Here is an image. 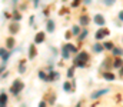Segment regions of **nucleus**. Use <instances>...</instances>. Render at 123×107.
Wrapping results in <instances>:
<instances>
[{
    "label": "nucleus",
    "mask_w": 123,
    "mask_h": 107,
    "mask_svg": "<svg viewBox=\"0 0 123 107\" xmlns=\"http://www.w3.org/2000/svg\"><path fill=\"white\" fill-rule=\"evenodd\" d=\"M87 60H89V54H87L86 51H82V53H79V54L76 56V59H74V66H76V67H85L86 63H87Z\"/></svg>",
    "instance_id": "obj_1"
},
{
    "label": "nucleus",
    "mask_w": 123,
    "mask_h": 107,
    "mask_svg": "<svg viewBox=\"0 0 123 107\" xmlns=\"http://www.w3.org/2000/svg\"><path fill=\"white\" fill-rule=\"evenodd\" d=\"M23 89H25L23 81H22L20 79H16V80H13V83H12V86H10V93H12L13 96H17Z\"/></svg>",
    "instance_id": "obj_2"
},
{
    "label": "nucleus",
    "mask_w": 123,
    "mask_h": 107,
    "mask_svg": "<svg viewBox=\"0 0 123 107\" xmlns=\"http://www.w3.org/2000/svg\"><path fill=\"white\" fill-rule=\"evenodd\" d=\"M44 39H46L44 32H39L37 34L34 36V43H36V44H40V43H43V41H44Z\"/></svg>",
    "instance_id": "obj_3"
},
{
    "label": "nucleus",
    "mask_w": 123,
    "mask_h": 107,
    "mask_svg": "<svg viewBox=\"0 0 123 107\" xmlns=\"http://www.w3.org/2000/svg\"><path fill=\"white\" fill-rule=\"evenodd\" d=\"M9 57H10V53H9V51H7L6 49H3V47H0V59H1V60H3V62L6 63Z\"/></svg>",
    "instance_id": "obj_4"
},
{
    "label": "nucleus",
    "mask_w": 123,
    "mask_h": 107,
    "mask_svg": "<svg viewBox=\"0 0 123 107\" xmlns=\"http://www.w3.org/2000/svg\"><path fill=\"white\" fill-rule=\"evenodd\" d=\"M55 27H56L55 22H53L52 19H49V20H47V23H46V30H47L49 33H53V32H55Z\"/></svg>",
    "instance_id": "obj_5"
},
{
    "label": "nucleus",
    "mask_w": 123,
    "mask_h": 107,
    "mask_svg": "<svg viewBox=\"0 0 123 107\" xmlns=\"http://www.w3.org/2000/svg\"><path fill=\"white\" fill-rule=\"evenodd\" d=\"M109 34V30L107 29H100V30H97V33H96V39L97 40H102L105 36Z\"/></svg>",
    "instance_id": "obj_6"
},
{
    "label": "nucleus",
    "mask_w": 123,
    "mask_h": 107,
    "mask_svg": "<svg viewBox=\"0 0 123 107\" xmlns=\"http://www.w3.org/2000/svg\"><path fill=\"white\" fill-rule=\"evenodd\" d=\"M60 77V74L57 73V71H50L49 74H47V81H55V80H57Z\"/></svg>",
    "instance_id": "obj_7"
},
{
    "label": "nucleus",
    "mask_w": 123,
    "mask_h": 107,
    "mask_svg": "<svg viewBox=\"0 0 123 107\" xmlns=\"http://www.w3.org/2000/svg\"><path fill=\"white\" fill-rule=\"evenodd\" d=\"M107 91H109V89H102V90H99V91H94V93H92V96H90V97H92L93 100H94V99L100 97L102 94H106Z\"/></svg>",
    "instance_id": "obj_8"
},
{
    "label": "nucleus",
    "mask_w": 123,
    "mask_h": 107,
    "mask_svg": "<svg viewBox=\"0 0 123 107\" xmlns=\"http://www.w3.org/2000/svg\"><path fill=\"white\" fill-rule=\"evenodd\" d=\"M93 20H94V23L99 24V26H103V24H105V17H103L102 14H96V16L93 17Z\"/></svg>",
    "instance_id": "obj_9"
},
{
    "label": "nucleus",
    "mask_w": 123,
    "mask_h": 107,
    "mask_svg": "<svg viewBox=\"0 0 123 107\" xmlns=\"http://www.w3.org/2000/svg\"><path fill=\"white\" fill-rule=\"evenodd\" d=\"M20 30V24H19V22H13L12 24H10V33H17Z\"/></svg>",
    "instance_id": "obj_10"
},
{
    "label": "nucleus",
    "mask_w": 123,
    "mask_h": 107,
    "mask_svg": "<svg viewBox=\"0 0 123 107\" xmlns=\"http://www.w3.org/2000/svg\"><path fill=\"white\" fill-rule=\"evenodd\" d=\"M36 54H37V51H36V44H30V47H29V59H34Z\"/></svg>",
    "instance_id": "obj_11"
},
{
    "label": "nucleus",
    "mask_w": 123,
    "mask_h": 107,
    "mask_svg": "<svg viewBox=\"0 0 123 107\" xmlns=\"http://www.w3.org/2000/svg\"><path fill=\"white\" fill-rule=\"evenodd\" d=\"M62 57H63V59H70V50L67 49L66 44H64L63 49H62Z\"/></svg>",
    "instance_id": "obj_12"
},
{
    "label": "nucleus",
    "mask_w": 123,
    "mask_h": 107,
    "mask_svg": "<svg viewBox=\"0 0 123 107\" xmlns=\"http://www.w3.org/2000/svg\"><path fill=\"white\" fill-rule=\"evenodd\" d=\"M115 77H116V76H115L113 73H107V71H106V73L103 74V79H105V80H107V81H112V80H115Z\"/></svg>",
    "instance_id": "obj_13"
},
{
    "label": "nucleus",
    "mask_w": 123,
    "mask_h": 107,
    "mask_svg": "<svg viewBox=\"0 0 123 107\" xmlns=\"http://www.w3.org/2000/svg\"><path fill=\"white\" fill-rule=\"evenodd\" d=\"M122 66H123V60L120 57H117V59L115 60V63H113V67H115V69H119V67H122Z\"/></svg>",
    "instance_id": "obj_14"
},
{
    "label": "nucleus",
    "mask_w": 123,
    "mask_h": 107,
    "mask_svg": "<svg viewBox=\"0 0 123 107\" xmlns=\"http://www.w3.org/2000/svg\"><path fill=\"white\" fill-rule=\"evenodd\" d=\"M6 43H7V44H6L7 49H13V47H14V39H13V37H9V39L6 40Z\"/></svg>",
    "instance_id": "obj_15"
},
{
    "label": "nucleus",
    "mask_w": 123,
    "mask_h": 107,
    "mask_svg": "<svg viewBox=\"0 0 123 107\" xmlns=\"http://www.w3.org/2000/svg\"><path fill=\"white\" fill-rule=\"evenodd\" d=\"M7 103V94L4 91L0 93V104H6Z\"/></svg>",
    "instance_id": "obj_16"
},
{
    "label": "nucleus",
    "mask_w": 123,
    "mask_h": 107,
    "mask_svg": "<svg viewBox=\"0 0 123 107\" xmlns=\"http://www.w3.org/2000/svg\"><path fill=\"white\" fill-rule=\"evenodd\" d=\"M103 49H105V47H103L102 44H99V43H94V44H93V50H94L96 53H100Z\"/></svg>",
    "instance_id": "obj_17"
},
{
    "label": "nucleus",
    "mask_w": 123,
    "mask_h": 107,
    "mask_svg": "<svg viewBox=\"0 0 123 107\" xmlns=\"http://www.w3.org/2000/svg\"><path fill=\"white\" fill-rule=\"evenodd\" d=\"M63 90L66 91V93H69V91H72L73 89H72V84H70V81H66L64 84H63Z\"/></svg>",
    "instance_id": "obj_18"
},
{
    "label": "nucleus",
    "mask_w": 123,
    "mask_h": 107,
    "mask_svg": "<svg viewBox=\"0 0 123 107\" xmlns=\"http://www.w3.org/2000/svg\"><path fill=\"white\" fill-rule=\"evenodd\" d=\"M25 71H26V63L25 62H20V64H19V73L23 74Z\"/></svg>",
    "instance_id": "obj_19"
},
{
    "label": "nucleus",
    "mask_w": 123,
    "mask_h": 107,
    "mask_svg": "<svg viewBox=\"0 0 123 107\" xmlns=\"http://www.w3.org/2000/svg\"><path fill=\"white\" fill-rule=\"evenodd\" d=\"M80 24H82V26L89 24V17H87V16H82V17H80Z\"/></svg>",
    "instance_id": "obj_20"
},
{
    "label": "nucleus",
    "mask_w": 123,
    "mask_h": 107,
    "mask_svg": "<svg viewBox=\"0 0 123 107\" xmlns=\"http://www.w3.org/2000/svg\"><path fill=\"white\" fill-rule=\"evenodd\" d=\"M13 19H14V22H19L22 19V16H20V13L17 10H13Z\"/></svg>",
    "instance_id": "obj_21"
},
{
    "label": "nucleus",
    "mask_w": 123,
    "mask_h": 107,
    "mask_svg": "<svg viewBox=\"0 0 123 107\" xmlns=\"http://www.w3.org/2000/svg\"><path fill=\"white\" fill-rule=\"evenodd\" d=\"M122 49H119V47H113V54L115 56H117V57H120L122 56Z\"/></svg>",
    "instance_id": "obj_22"
},
{
    "label": "nucleus",
    "mask_w": 123,
    "mask_h": 107,
    "mask_svg": "<svg viewBox=\"0 0 123 107\" xmlns=\"http://www.w3.org/2000/svg\"><path fill=\"white\" fill-rule=\"evenodd\" d=\"M39 77H40V80H43V81H47V74H46L44 71H39Z\"/></svg>",
    "instance_id": "obj_23"
},
{
    "label": "nucleus",
    "mask_w": 123,
    "mask_h": 107,
    "mask_svg": "<svg viewBox=\"0 0 123 107\" xmlns=\"http://www.w3.org/2000/svg\"><path fill=\"white\" fill-rule=\"evenodd\" d=\"M103 47H106V49H112V50H113V43H112V41H106V43H103Z\"/></svg>",
    "instance_id": "obj_24"
},
{
    "label": "nucleus",
    "mask_w": 123,
    "mask_h": 107,
    "mask_svg": "<svg viewBox=\"0 0 123 107\" xmlns=\"http://www.w3.org/2000/svg\"><path fill=\"white\" fill-rule=\"evenodd\" d=\"M66 46H67V49H69V50H70L72 53H76V47H74L73 44H70V43H67Z\"/></svg>",
    "instance_id": "obj_25"
},
{
    "label": "nucleus",
    "mask_w": 123,
    "mask_h": 107,
    "mask_svg": "<svg viewBox=\"0 0 123 107\" xmlns=\"http://www.w3.org/2000/svg\"><path fill=\"white\" fill-rule=\"evenodd\" d=\"M82 32H83V33H80V36H79V40H80V41L87 36V30H82Z\"/></svg>",
    "instance_id": "obj_26"
},
{
    "label": "nucleus",
    "mask_w": 123,
    "mask_h": 107,
    "mask_svg": "<svg viewBox=\"0 0 123 107\" xmlns=\"http://www.w3.org/2000/svg\"><path fill=\"white\" fill-rule=\"evenodd\" d=\"M79 32H80V29H79V26H74V27L72 29V34H79Z\"/></svg>",
    "instance_id": "obj_27"
},
{
    "label": "nucleus",
    "mask_w": 123,
    "mask_h": 107,
    "mask_svg": "<svg viewBox=\"0 0 123 107\" xmlns=\"http://www.w3.org/2000/svg\"><path fill=\"white\" fill-rule=\"evenodd\" d=\"M73 73H74V69H73V67H72V69H69V70H67V77H69V79H72V77H73Z\"/></svg>",
    "instance_id": "obj_28"
},
{
    "label": "nucleus",
    "mask_w": 123,
    "mask_h": 107,
    "mask_svg": "<svg viewBox=\"0 0 123 107\" xmlns=\"http://www.w3.org/2000/svg\"><path fill=\"white\" fill-rule=\"evenodd\" d=\"M55 100H56L55 94H50V96H49V103H50V104H53V103H55Z\"/></svg>",
    "instance_id": "obj_29"
},
{
    "label": "nucleus",
    "mask_w": 123,
    "mask_h": 107,
    "mask_svg": "<svg viewBox=\"0 0 123 107\" xmlns=\"http://www.w3.org/2000/svg\"><path fill=\"white\" fill-rule=\"evenodd\" d=\"M39 107H47V101H46V100H42V101L39 103Z\"/></svg>",
    "instance_id": "obj_30"
},
{
    "label": "nucleus",
    "mask_w": 123,
    "mask_h": 107,
    "mask_svg": "<svg viewBox=\"0 0 123 107\" xmlns=\"http://www.w3.org/2000/svg\"><path fill=\"white\" fill-rule=\"evenodd\" d=\"M113 1H115V0H105V4H106V6H112Z\"/></svg>",
    "instance_id": "obj_31"
},
{
    "label": "nucleus",
    "mask_w": 123,
    "mask_h": 107,
    "mask_svg": "<svg viewBox=\"0 0 123 107\" xmlns=\"http://www.w3.org/2000/svg\"><path fill=\"white\" fill-rule=\"evenodd\" d=\"M77 4H79V0H74V1H73V7H76Z\"/></svg>",
    "instance_id": "obj_32"
},
{
    "label": "nucleus",
    "mask_w": 123,
    "mask_h": 107,
    "mask_svg": "<svg viewBox=\"0 0 123 107\" xmlns=\"http://www.w3.org/2000/svg\"><path fill=\"white\" fill-rule=\"evenodd\" d=\"M119 19L123 22V11H120V13H119Z\"/></svg>",
    "instance_id": "obj_33"
},
{
    "label": "nucleus",
    "mask_w": 123,
    "mask_h": 107,
    "mask_svg": "<svg viewBox=\"0 0 123 107\" xmlns=\"http://www.w3.org/2000/svg\"><path fill=\"white\" fill-rule=\"evenodd\" d=\"M39 6V0H34V7H37Z\"/></svg>",
    "instance_id": "obj_34"
},
{
    "label": "nucleus",
    "mask_w": 123,
    "mask_h": 107,
    "mask_svg": "<svg viewBox=\"0 0 123 107\" xmlns=\"http://www.w3.org/2000/svg\"><path fill=\"white\" fill-rule=\"evenodd\" d=\"M85 3H86V4H89V3H90V0H85Z\"/></svg>",
    "instance_id": "obj_35"
},
{
    "label": "nucleus",
    "mask_w": 123,
    "mask_h": 107,
    "mask_svg": "<svg viewBox=\"0 0 123 107\" xmlns=\"http://www.w3.org/2000/svg\"><path fill=\"white\" fill-rule=\"evenodd\" d=\"M0 107H6V104H0Z\"/></svg>",
    "instance_id": "obj_36"
},
{
    "label": "nucleus",
    "mask_w": 123,
    "mask_h": 107,
    "mask_svg": "<svg viewBox=\"0 0 123 107\" xmlns=\"http://www.w3.org/2000/svg\"><path fill=\"white\" fill-rule=\"evenodd\" d=\"M17 1H19V0H13V3H17Z\"/></svg>",
    "instance_id": "obj_37"
}]
</instances>
